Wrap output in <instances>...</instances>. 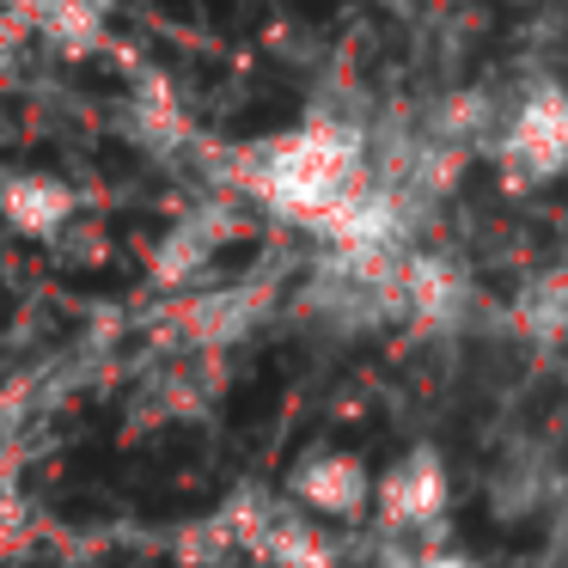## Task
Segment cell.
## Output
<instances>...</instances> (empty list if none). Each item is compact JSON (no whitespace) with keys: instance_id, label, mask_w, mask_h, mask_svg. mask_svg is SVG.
<instances>
[{"instance_id":"cell-7","label":"cell","mask_w":568,"mask_h":568,"mask_svg":"<svg viewBox=\"0 0 568 568\" xmlns=\"http://www.w3.org/2000/svg\"><path fill=\"white\" fill-rule=\"evenodd\" d=\"M263 312H270V300H263L257 287H221V294H202L196 306H190V331L221 348V343H239V336L257 331Z\"/></svg>"},{"instance_id":"cell-2","label":"cell","mask_w":568,"mask_h":568,"mask_svg":"<svg viewBox=\"0 0 568 568\" xmlns=\"http://www.w3.org/2000/svg\"><path fill=\"white\" fill-rule=\"evenodd\" d=\"M489 160L514 190H538L568 172V80L531 74L519 92H507V116Z\"/></svg>"},{"instance_id":"cell-3","label":"cell","mask_w":568,"mask_h":568,"mask_svg":"<svg viewBox=\"0 0 568 568\" xmlns=\"http://www.w3.org/2000/svg\"><path fill=\"white\" fill-rule=\"evenodd\" d=\"M562 489H568V477L538 434H514V440L489 458V470H483V501H489V514L501 519V526L507 519L550 514V501Z\"/></svg>"},{"instance_id":"cell-10","label":"cell","mask_w":568,"mask_h":568,"mask_svg":"<svg viewBox=\"0 0 568 568\" xmlns=\"http://www.w3.org/2000/svg\"><path fill=\"white\" fill-rule=\"evenodd\" d=\"M43 31H55L80 50L104 31V0H43Z\"/></svg>"},{"instance_id":"cell-6","label":"cell","mask_w":568,"mask_h":568,"mask_svg":"<svg viewBox=\"0 0 568 568\" xmlns=\"http://www.w3.org/2000/svg\"><path fill=\"white\" fill-rule=\"evenodd\" d=\"M507 318H514V343L538 348V355L562 348L568 343V257L531 270L526 287L507 300Z\"/></svg>"},{"instance_id":"cell-5","label":"cell","mask_w":568,"mask_h":568,"mask_svg":"<svg viewBox=\"0 0 568 568\" xmlns=\"http://www.w3.org/2000/svg\"><path fill=\"white\" fill-rule=\"evenodd\" d=\"M373 489H379V483L367 477V465H361L355 453H331V446H324V453H306L294 465V477H287V495L318 519H361L373 501Z\"/></svg>"},{"instance_id":"cell-11","label":"cell","mask_w":568,"mask_h":568,"mask_svg":"<svg viewBox=\"0 0 568 568\" xmlns=\"http://www.w3.org/2000/svg\"><path fill=\"white\" fill-rule=\"evenodd\" d=\"M379 7H409V0H379Z\"/></svg>"},{"instance_id":"cell-9","label":"cell","mask_w":568,"mask_h":568,"mask_svg":"<svg viewBox=\"0 0 568 568\" xmlns=\"http://www.w3.org/2000/svg\"><path fill=\"white\" fill-rule=\"evenodd\" d=\"M221 239H226V221H214V209L209 214H190V221L160 245V275H165V282H190V275L221 251Z\"/></svg>"},{"instance_id":"cell-4","label":"cell","mask_w":568,"mask_h":568,"mask_svg":"<svg viewBox=\"0 0 568 568\" xmlns=\"http://www.w3.org/2000/svg\"><path fill=\"white\" fill-rule=\"evenodd\" d=\"M373 501H379L385 531H397V538L440 526V519H446V501H453V477H446V458L434 453V446H416V453H404V458H397V465L379 477Z\"/></svg>"},{"instance_id":"cell-8","label":"cell","mask_w":568,"mask_h":568,"mask_svg":"<svg viewBox=\"0 0 568 568\" xmlns=\"http://www.w3.org/2000/svg\"><path fill=\"white\" fill-rule=\"evenodd\" d=\"M0 209H7V221H13L19 233H55V226L74 214V196H68L62 184H50V178H7Z\"/></svg>"},{"instance_id":"cell-1","label":"cell","mask_w":568,"mask_h":568,"mask_svg":"<svg viewBox=\"0 0 568 568\" xmlns=\"http://www.w3.org/2000/svg\"><path fill=\"white\" fill-rule=\"evenodd\" d=\"M239 184L282 221L324 233L331 214L367 184V129L348 123V116H312L294 135L251 148L239 165Z\"/></svg>"}]
</instances>
